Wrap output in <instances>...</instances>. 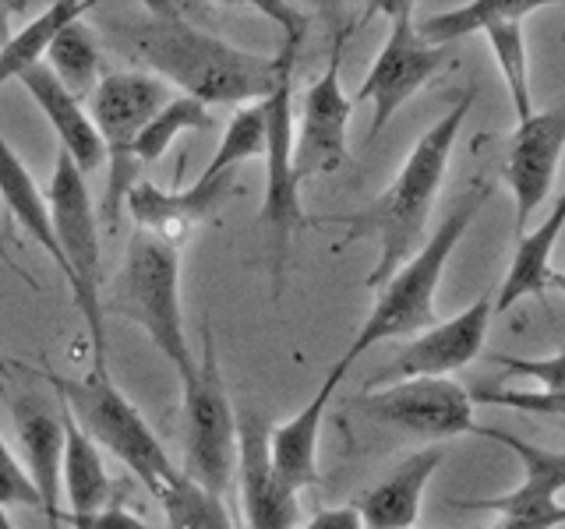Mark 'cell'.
<instances>
[{
    "label": "cell",
    "instance_id": "30",
    "mask_svg": "<svg viewBox=\"0 0 565 529\" xmlns=\"http://www.w3.org/2000/svg\"><path fill=\"white\" fill-rule=\"evenodd\" d=\"M265 149V110L262 102H247L237 106L234 117H230L223 141L216 155L209 159V166L202 170V176H220V173H237L244 163L258 159Z\"/></svg>",
    "mask_w": 565,
    "mask_h": 529
},
{
    "label": "cell",
    "instance_id": "19",
    "mask_svg": "<svg viewBox=\"0 0 565 529\" xmlns=\"http://www.w3.org/2000/svg\"><path fill=\"white\" fill-rule=\"evenodd\" d=\"M347 370L350 367H343L340 360H335L332 370L326 375V381L318 385V392L311 396V402L305 406V410L294 413L290 420H282L279 428H273V434H269L273 469L294 494L322 484V473H318V434H322V420H326V410H329V399L335 392V385L343 381Z\"/></svg>",
    "mask_w": 565,
    "mask_h": 529
},
{
    "label": "cell",
    "instance_id": "35",
    "mask_svg": "<svg viewBox=\"0 0 565 529\" xmlns=\"http://www.w3.org/2000/svg\"><path fill=\"white\" fill-rule=\"evenodd\" d=\"M305 529H364L358 508L353 505H340V508H326L305 526Z\"/></svg>",
    "mask_w": 565,
    "mask_h": 529
},
{
    "label": "cell",
    "instance_id": "6",
    "mask_svg": "<svg viewBox=\"0 0 565 529\" xmlns=\"http://www.w3.org/2000/svg\"><path fill=\"white\" fill-rule=\"evenodd\" d=\"M110 307L135 322L163 353L177 378H191L194 357L184 335L181 307V247L135 229L110 290Z\"/></svg>",
    "mask_w": 565,
    "mask_h": 529
},
{
    "label": "cell",
    "instance_id": "38",
    "mask_svg": "<svg viewBox=\"0 0 565 529\" xmlns=\"http://www.w3.org/2000/svg\"><path fill=\"white\" fill-rule=\"evenodd\" d=\"M547 282H552V287H558V290L565 293V272H552V279H547Z\"/></svg>",
    "mask_w": 565,
    "mask_h": 529
},
{
    "label": "cell",
    "instance_id": "9",
    "mask_svg": "<svg viewBox=\"0 0 565 529\" xmlns=\"http://www.w3.org/2000/svg\"><path fill=\"white\" fill-rule=\"evenodd\" d=\"M184 388V476L212 494L230 490L237 476V413L220 375L212 328H202V357Z\"/></svg>",
    "mask_w": 565,
    "mask_h": 529
},
{
    "label": "cell",
    "instance_id": "20",
    "mask_svg": "<svg viewBox=\"0 0 565 529\" xmlns=\"http://www.w3.org/2000/svg\"><path fill=\"white\" fill-rule=\"evenodd\" d=\"M441 458H446V445H428L406 455L382 484L364 490L353 501L364 529H417L420 498L428 490L435 469L441 466Z\"/></svg>",
    "mask_w": 565,
    "mask_h": 529
},
{
    "label": "cell",
    "instance_id": "21",
    "mask_svg": "<svg viewBox=\"0 0 565 529\" xmlns=\"http://www.w3.org/2000/svg\"><path fill=\"white\" fill-rule=\"evenodd\" d=\"M32 96V102L40 106L43 117L50 120L53 134L61 141V152L71 155V163H75L82 173H93L103 166V141L93 128V117L82 106L78 96H71L67 88L50 75L46 64H35L29 75L18 82Z\"/></svg>",
    "mask_w": 565,
    "mask_h": 529
},
{
    "label": "cell",
    "instance_id": "39",
    "mask_svg": "<svg viewBox=\"0 0 565 529\" xmlns=\"http://www.w3.org/2000/svg\"><path fill=\"white\" fill-rule=\"evenodd\" d=\"M11 375V364L4 360V357H0V378H8Z\"/></svg>",
    "mask_w": 565,
    "mask_h": 529
},
{
    "label": "cell",
    "instance_id": "36",
    "mask_svg": "<svg viewBox=\"0 0 565 529\" xmlns=\"http://www.w3.org/2000/svg\"><path fill=\"white\" fill-rule=\"evenodd\" d=\"M0 261H4V264H8V269H11V272H18V279H22V282H25V287H29V290H40V282H35V279H32L29 272H22V269H18V261H14V258L8 255V247H4V244H0Z\"/></svg>",
    "mask_w": 565,
    "mask_h": 529
},
{
    "label": "cell",
    "instance_id": "28",
    "mask_svg": "<svg viewBox=\"0 0 565 529\" xmlns=\"http://www.w3.org/2000/svg\"><path fill=\"white\" fill-rule=\"evenodd\" d=\"M484 40L499 61V71L505 78L512 117L516 123L534 117V96H530V71H526V40H523V18H505L484 29Z\"/></svg>",
    "mask_w": 565,
    "mask_h": 529
},
{
    "label": "cell",
    "instance_id": "25",
    "mask_svg": "<svg viewBox=\"0 0 565 529\" xmlns=\"http://www.w3.org/2000/svg\"><path fill=\"white\" fill-rule=\"evenodd\" d=\"M552 0H470L463 8L452 11H438L417 22V35L431 46H456L467 35L484 32L494 22H505V18H526L541 8H547Z\"/></svg>",
    "mask_w": 565,
    "mask_h": 529
},
{
    "label": "cell",
    "instance_id": "10",
    "mask_svg": "<svg viewBox=\"0 0 565 529\" xmlns=\"http://www.w3.org/2000/svg\"><path fill=\"white\" fill-rule=\"evenodd\" d=\"M375 8L388 14V35L375 64L364 75L361 88L350 96L353 106L358 102L371 106L367 141H375L385 131V123L396 117L399 106L452 61V46H431L417 35V18L411 0H388V4H375Z\"/></svg>",
    "mask_w": 565,
    "mask_h": 529
},
{
    "label": "cell",
    "instance_id": "1",
    "mask_svg": "<svg viewBox=\"0 0 565 529\" xmlns=\"http://www.w3.org/2000/svg\"><path fill=\"white\" fill-rule=\"evenodd\" d=\"M146 11L149 14L141 22L120 29V40L159 82L177 85L188 99L205 106H247L273 93L279 75L276 53L265 57V53L241 50L191 25L181 14V4H146Z\"/></svg>",
    "mask_w": 565,
    "mask_h": 529
},
{
    "label": "cell",
    "instance_id": "8",
    "mask_svg": "<svg viewBox=\"0 0 565 529\" xmlns=\"http://www.w3.org/2000/svg\"><path fill=\"white\" fill-rule=\"evenodd\" d=\"M170 85L149 71H110L88 96V117L103 141L106 155V191H103V223L117 229L128 191L138 184L135 141L146 123L170 102Z\"/></svg>",
    "mask_w": 565,
    "mask_h": 529
},
{
    "label": "cell",
    "instance_id": "15",
    "mask_svg": "<svg viewBox=\"0 0 565 529\" xmlns=\"http://www.w3.org/2000/svg\"><path fill=\"white\" fill-rule=\"evenodd\" d=\"M565 149V93L509 134L505 184L516 202V234L523 237L534 212L547 202Z\"/></svg>",
    "mask_w": 565,
    "mask_h": 529
},
{
    "label": "cell",
    "instance_id": "17",
    "mask_svg": "<svg viewBox=\"0 0 565 529\" xmlns=\"http://www.w3.org/2000/svg\"><path fill=\"white\" fill-rule=\"evenodd\" d=\"M11 420L25 452V476L40 494V511L50 529H61V463H64V406L40 392H18Z\"/></svg>",
    "mask_w": 565,
    "mask_h": 529
},
{
    "label": "cell",
    "instance_id": "23",
    "mask_svg": "<svg viewBox=\"0 0 565 529\" xmlns=\"http://www.w3.org/2000/svg\"><path fill=\"white\" fill-rule=\"evenodd\" d=\"M61 487L71 505V519H88L110 501V476L103 466V452L88 438L75 417L64 410V463H61Z\"/></svg>",
    "mask_w": 565,
    "mask_h": 529
},
{
    "label": "cell",
    "instance_id": "14",
    "mask_svg": "<svg viewBox=\"0 0 565 529\" xmlns=\"http://www.w3.org/2000/svg\"><path fill=\"white\" fill-rule=\"evenodd\" d=\"M491 314H494V300L488 293L481 300H473L467 311L449 317V322H435L431 328L411 335V343H403L396 349V357L367 381V388H382L411 378H449L452 370L484 357Z\"/></svg>",
    "mask_w": 565,
    "mask_h": 529
},
{
    "label": "cell",
    "instance_id": "34",
    "mask_svg": "<svg viewBox=\"0 0 565 529\" xmlns=\"http://www.w3.org/2000/svg\"><path fill=\"white\" fill-rule=\"evenodd\" d=\"M71 526L75 529H156L120 505H106L103 511H96V516H88V519H71Z\"/></svg>",
    "mask_w": 565,
    "mask_h": 529
},
{
    "label": "cell",
    "instance_id": "26",
    "mask_svg": "<svg viewBox=\"0 0 565 529\" xmlns=\"http://www.w3.org/2000/svg\"><path fill=\"white\" fill-rule=\"evenodd\" d=\"M46 67L71 96H93V88L103 82V53L96 43V32L82 18L64 25L46 50Z\"/></svg>",
    "mask_w": 565,
    "mask_h": 529
},
{
    "label": "cell",
    "instance_id": "3",
    "mask_svg": "<svg viewBox=\"0 0 565 529\" xmlns=\"http://www.w3.org/2000/svg\"><path fill=\"white\" fill-rule=\"evenodd\" d=\"M265 14L279 25V50L276 64L279 75L273 93L262 99L265 110V191H262V208H258V229L265 240V258H269L273 272V296L279 300L282 282H287V264H290V247L294 234L300 226H308L305 208H300V184L294 173V78L300 64V43H305L308 18L297 14L290 4H258Z\"/></svg>",
    "mask_w": 565,
    "mask_h": 529
},
{
    "label": "cell",
    "instance_id": "13",
    "mask_svg": "<svg viewBox=\"0 0 565 529\" xmlns=\"http://www.w3.org/2000/svg\"><path fill=\"white\" fill-rule=\"evenodd\" d=\"M477 438H491L505 445L520 458L523 481L509 494H494V498H470V501H452L456 508H473V511H499V522L488 529H558L565 526V511L558 494L565 490V452H552L541 445L509 434L502 428H484L477 423Z\"/></svg>",
    "mask_w": 565,
    "mask_h": 529
},
{
    "label": "cell",
    "instance_id": "4",
    "mask_svg": "<svg viewBox=\"0 0 565 529\" xmlns=\"http://www.w3.org/2000/svg\"><path fill=\"white\" fill-rule=\"evenodd\" d=\"M491 191H494V184L488 181V176H477V181L452 202V208L446 212V219L438 223L435 234L382 282L379 296H375V307H371L364 325L358 328L353 343L340 357L343 367H350L358 357H364L371 346L388 343V339H403V335H417V332L431 328L438 322L435 317V293H438L441 272H446L452 251L459 247V240L467 237L473 219L481 216V208L488 205Z\"/></svg>",
    "mask_w": 565,
    "mask_h": 529
},
{
    "label": "cell",
    "instance_id": "40",
    "mask_svg": "<svg viewBox=\"0 0 565 529\" xmlns=\"http://www.w3.org/2000/svg\"><path fill=\"white\" fill-rule=\"evenodd\" d=\"M0 529H14V526L8 522V516H4V508H0Z\"/></svg>",
    "mask_w": 565,
    "mask_h": 529
},
{
    "label": "cell",
    "instance_id": "12",
    "mask_svg": "<svg viewBox=\"0 0 565 529\" xmlns=\"http://www.w3.org/2000/svg\"><path fill=\"white\" fill-rule=\"evenodd\" d=\"M350 40V25H343L332 35V53L326 71L318 75L308 93L300 117L294 120V173L297 184L311 181V176L335 173L347 163V134H350V117H353V99L343 93V50Z\"/></svg>",
    "mask_w": 565,
    "mask_h": 529
},
{
    "label": "cell",
    "instance_id": "11",
    "mask_svg": "<svg viewBox=\"0 0 565 529\" xmlns=\"http://www.w3.org/2000/svg\"><path fill=\"white\" fill-rule=\"evenodd\" d=\"M350 406L367 420L417 438L446 441L477 431V402L463 385L449 378H411L382 388H364L361 396L350 399Z\"/></svg>",
    "mask_w": 565,
    "mask_h": 529
},
{
    "label": "cell",
    "instance_id": "22",
    "mask_svg": "<svg viewBox=\"0 0 565 529\" xmlns=\"http://www.w3.org/2000/svg\"><path fill=\"white\" fill-rule=\"evenodd\" d=\"M562 229H565V191L555 198L547 219L520 237L509 261V272L502 279V290L494 293V311L516 307L523 296H544L547 279H552V255H555Z\"/></svg>",
    "mask_w": 565,
    "mask_h": 529
},
{
    "label": "cell",
    "instance_id": "33",
    "mask_svg": "<svg viewBox=\"0 0 565 529\" xmlns=\"http://www.w3.org/2000/svg\"><path fill=\"white\" fill-rule=\"evenodd\" d=\"M8 505H25V508H40V494L29 484L25 466L18 463V455L11 452L8 438L0 434V508Z\"/></svg>",
    "mask_w": 565,
    "mask_h": 529
},
{
    "label": "cell",
    "instance_id": "42",
    "mask_svg": "<svg viewBox=\"0 0 565 529\" xmlns=\"http://www.w3.org/2000/svg\"><path fill=\"white\" fill-rule=\"evenodd\" d=\"M562 40H565V32H562Z\"/></svg>",
    "mask_w": 565,
    "mask_h": 529
},
{
    "label": "cell",
    "instance_id": "41",
    "mask_svg": "<svg viewBox=\"0 0 565 529\" xmlns=\"http://www.w3.org/2000/svg\"><path fill=\"white\" fill-rule=\"evenodd\" d=\"M562 511H565V501H562Z\"/></svg>",
    "mask_w": 565,
    "mask_h": 529
},
{
    "label": "cell",
    "instance_id": "27",
    "mask_svg": "<svg viewBox=\"0 0 565 529\" xmlns=\"http://www.w3.org/2000/svg\"><path fill=\"white\" fill-rule=\"evenodd\" d=\"M156 501L163 505L170 529H237L220 494L205 490L184 473H177L173 481L156 494Z\"/></svg>",
    "mask_w": 565,
    "mask_h": 529
},
{
    "label": "cell",
    "instance_id": "37",
    "mask_svg": "<svg viewBox=\"0 0 565 529\" xmlns=\"http://www.w3.org/2000/svg\"><path fill=\"white\" fill-rule=\"evenodd\" d=\"M8 14H11V4H0V50H4V46H8V40L14 35V32H11V18H8Z\"/></svg>",
    "mask_w": 565,
    "mask_h": 529
},
{
    "label": "cell",
    "instance_id": "2",
    "mask_svg": "<svg viewBox=\"0 0 565 529\" xmlns=\"http://www.w3.org/2000/svg\"><path fill=\"white\" fill-rule=\"evenodd\" d=\"M477 88L467 85L449 106V114L438 123H431L428 131L417 138V145L406 155V163L399 166L396 181L388 184L375 202L358 208V212H340V216H318L308 219V226H343L347 234L340 247L353 240H379V261L367 272L364 287L379 290L382 282L393 276L399 264L411 258L417 247L424 244V226L431 219L435 198L446 181L452 145L459 138V128L473 106Z\"/></svg>",
    "mask_w": 565,
    "mask_h": 529
},
{
    "label": "cell",
    "instance_id": "7",
    "mask_svg": "<svg viewBox=\"0 0 565 529\" xmlns=\"http://www.w3.org/2000/svg\"><path fill=\"white\" fill-rule=\"evenodd\" d=\"M53 234H57V247L64 258V282L75 307L85 317L88 343H93V367L106 370V325H103V287H99V269H103V247H99V216L88 198L85 173L71 163L67 152H57L53 163L50 191H46Z\"/></svg>",
    "mask_w": 565,
    "mask_h": 529
},
{
    "label": "cell",
    "instance_id": "29",
    "mask_svg": "<svg viewBox=\"0 0 565 529\" xmlns=\"http://www.w3.org/2000/svg\"><path fill=\"white\" fill-rule=\"evenodd\" d=\"M212 128V114L209 106L199 102V99H188V96H173L163 110H159L149 123L146 131L138 134L135 141V163H156V159H163L170 152V145L181 134L188 131H209Z\"/></svg>",
    "mask_w": 565,
    "mask_h": 529
},
{
    "label": "cell",
    "instance_id": "24",
    "mask_svg": "<svg viewBox=\"0 0 565 529\" xmlns=\"http://www.w3.org/2000/svg\"><path fill=\"white\" fill-rule=\"evenodd\" d=\"M96 4L93 0H57L43 14H35L25 29H18L8 46L0 50V88L8 82H22L35 64H43L46 50L64 25L78 22L82 14H88Z\"/></svg>",
    "mask_w": 565,
    "mask_h": 529
},
{
    "label": "cell",
    "instance_id": "16",
    "mask_svg": "<svg viewBox=\"0 0 565 529\" xmlns=\"http://www.w3.org/2000/svg\"><path fill=\"white\" fill-rule=\"evenodd\" d=\"M273 423L262 413L237 417V481L247 529H297V494L279 481L269 458Z\"/></svg>",
    "mask_w": 565,
    "mask_h": 529
},
{
    "label": "cell",
    "instance_id": "31",
    "mask_svg": "<svg viewBox=\"0 0 565 529\" xmlns=\"http://www.w3.org/2000/svg\"><path fill=\"white\" fill-rule=\"evenodd\" d=\"M473 402L484 406H509L520 413H537V417H555L565 423V392H541V388H473Z\"/></svg>",
    "mask_w": 565,
    "mask_h": 529
},
{
    "label": "cell",
    "instance_id": "18",
    "mask_svg": "<svg viewBox=\"0 0 565 529\" xmlns=\"http://www.w3.org/2000/svg\"><path fill=\"white\" fill-rule=\"evenodd\" d=\"M237 173H220V176H202L184 191H159L156 184L138 181L128 191L124 208L131 212L135 226L141 234H152L159 240H170L181 247L188 234L209 216H216L223 202L234 194Z\"/></svg>",
    "mask_w": 565,
    "mask_h": 529
},
{
    "label": "cell",
    "instance_id": "5",
    "mask_svg": "<svg viewBox=\"0 0 565 529\" xmlns=\"http://www.w3.org/2000/svg\"><path fill=\"white\" fill-rule=\"evenodd\" d=\"M40 378L50 381V388L57 392V402L96 441L99 452L106 449L117 463L128 466L149 494H159L181 473L170 463L167 449L159 445L149 420L117 388V381L110 378V367L106 370L93 367L85 378H64L53 375V370H40Z\"/></svg>",
    "mask_w": 565,
    "mask_h": 529
},
{
    "label": "cell",
    "instance_id": "32",
    "mask_svg": "<svg viewBox=\"0 0 565 529\" xmlns=\"http://www.w3.org/2000/svg\"><path fill=\"white\" fill-rule=\"evenodd\" d=\"M499 367H505L509 375L537 381L541 392H565V346L555 353V357H509V353H484Z\"/></svg>",
    "mask_w": 565,
    "mask_h": 529
}]
</instances>
